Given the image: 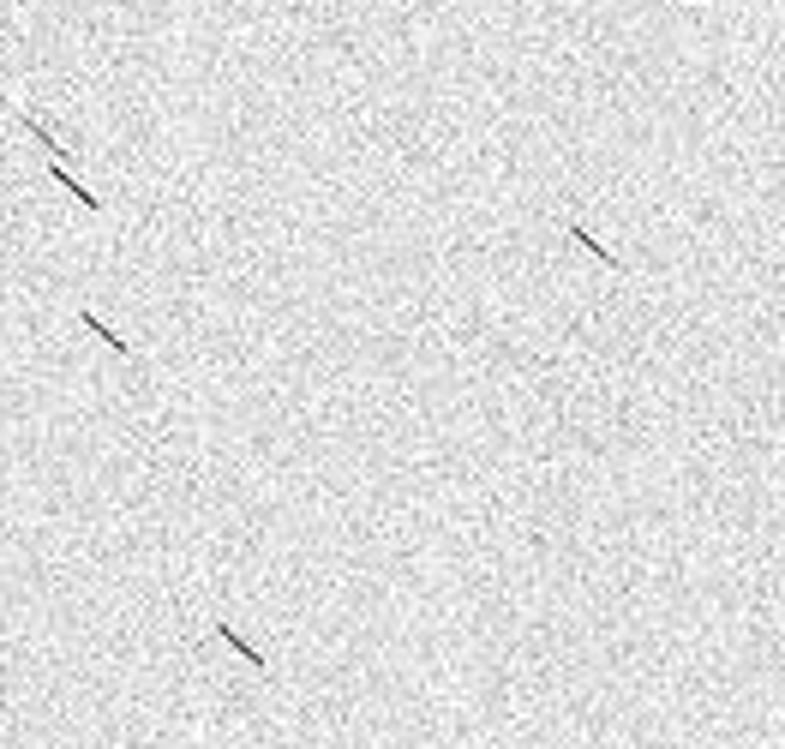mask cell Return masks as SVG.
Here are the masks:
<instances>
[{
    "mask_svg": "<svg viewBox=\"0 0 785 749\" xmlns=\"http://www.w3.org/2000/svg\"><path fill=\"white\" fill-rule=\"evenodd\" d=\"M216 636H222V642H228V648H234V654H240V660H246V666H258V672H264V666H270V660H264V654H258V648H252V642H246V636H240V630H234V624H216Z\"/></svg>",
    "mask_w": 785,
    "mask_h": 749,
    "instance_id": "4",
    "label": "cell"
},
{
    "mask_svg": "<svg viewBox=\"0 0 785 749\" xmlns=\"http://www.w3.org/2000/svg\"><path fill=\"white\" fill-rule=\"evenodd\" d=\"M78 318H84V330H90V336H102V342H108V348H114V354H120V360H126V354H132V348H126V336H114V330H108V324H102V318H96V312H78Z\"/></svg>",
    "mask_w": 785,
    "mask_h": 749,
    "instance_id": "5",
    "label": "cell"
},
{
    "mask_svg": "<svg viewBox=\"0 0 785 749\" xmlns=\"http://www.w3.org/2000/svg\"><path fill=\"white\" fill-rule=\"evenodd\" d=\"M48 174H54V180H60V186H66V192H72V198H78V204H84L90 216H102V198H96V192H90V186H84V180H78V174H72L66 162H54Z\"/></svg>",
    "mask_w": 785,
    "mask_h": 749,
    "instance_id": "2",
    "label": "cell"
},
{
    "mask_svg": "<svg viewBox=\"0 0 785 749\" xmlns=\"http://www.w3.org/2000/svg\"><path fill=\"white\" fill-rule=\"evenodd\" d=\"M570 240H576L582 252H594V258H600L606 270H618V252H612L606 240H594V228H588V222H570Z\"/></svg>",
    "mask_w": 785,
    "mask_h": 749,
    "instance_id": "3",
    "label": "cell"
},
{
    "mask_svg": "<svg viewBox=\"0 0 785 749\" xmlns=\"http://www.w3.org/2000/svg\"><path fill=\"white\" fill-rule=\"evenodd\" d=\"M12 114H18V120H24V126H30V138H36V144H42V150H48V156H54V162H66V138H60V132H54V126H48V120H42V114H36V108H30V102H18V108H12Z\"/></svg>",
    "mask_w": 785,
    "mask_h": 749,
    "instance_id": "1",
    "label": "cell"
}]
</instances>
